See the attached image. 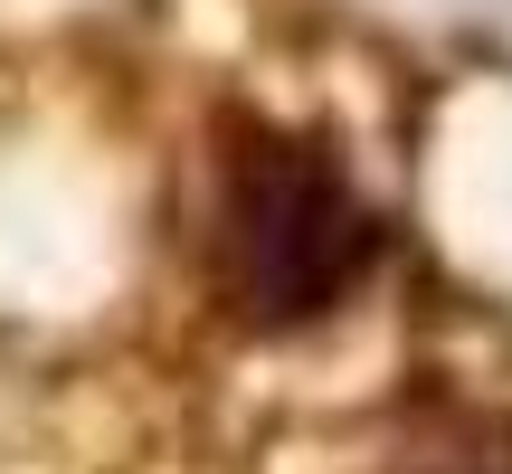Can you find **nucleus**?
<instances>
[{"label":"nucleus","instance_id":"obj_1","mask_svg":"<svg viewBox=\"0 0 512 474\" xmlns=\"http://www.w3.org/2000/svg\"><path fill=\"white\" fill-rule=\"evenodd\" d=\"M380 256L370 200L304 133H238L219 171V285L247 323H313Z\"/></svg>","mask_w":512,"mask_h":474}]
</instances>
